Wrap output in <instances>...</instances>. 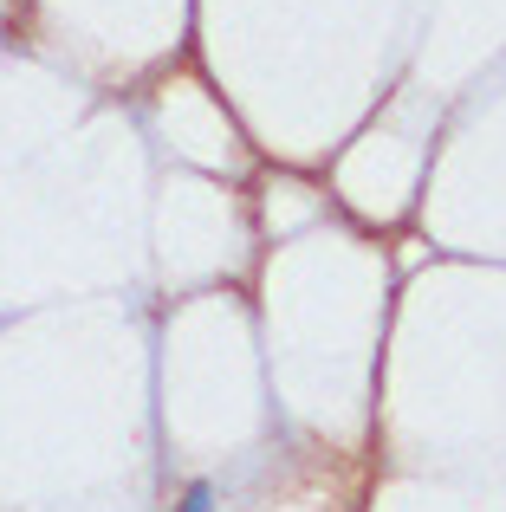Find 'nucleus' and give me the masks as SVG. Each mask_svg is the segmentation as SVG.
Listing matches in <instances>:
<instances>
[{"label": "nucleus", "mask_w": 506, "mask_h": 512, "mask_svg": "<svg viewBox=\"0 0 506 512\" xmlns=\"http://www.w3.org/2000/svg\"><path fill=\"white\" fill-rule=\"evenodd\" d=\"M176 512H215V487H208V480H195L189 493H182V506Z\"/></svg>", "instance_id": "f257e3e1"}]
</instances>
